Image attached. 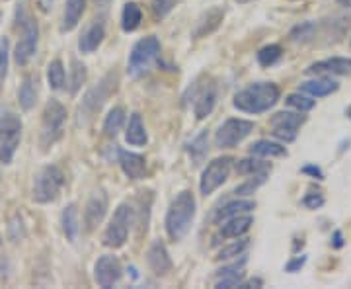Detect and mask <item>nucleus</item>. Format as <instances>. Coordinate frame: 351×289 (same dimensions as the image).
I'll return each mask as SVG.
<instances>
[{"instance_id":"obj_1","label":"nucleus","mask_w":351,"mask_h":289,"mask_svg":"<svg viewBox=\"0 0 351 289\" xmlns=\"http://www.w3.org/2000/svg\"><path fill=\"white\" fill-rule=\"evenodd\" d=\"M193 219H195V198L191 192L184 189L170 203V209H168L166 221H164L170 240L184 239L193 225Z\"/></svg>"},{"instance_id":"obj_2","label":"nucleus","mask_w":351,"mask_h":289,"mask_svg":"<svg viewBox=\"0 0 351 289\" xmlns=\"http://www.w3.org/2000/svg\"><path fill=\"white\" fill-rule=\"evenodd\" d=\"M279 89L274 82H256L234 96V108L244 113H265L279 102Z\"/></svg>"},{"instance_id":"obj_3","label":"nucleus","mask_w":351,"mask_h":289,"mask_svg":"<svg viewBox=\"0 0 351 289\" xmlns=\"http://www.w3.org/2000/svg\"><path fill=\"white\" fill-rule=\"evenodd\" d=\"M115 86H117V75L115 73H108L96 86H92V89L88 90L86 96L82 98L80 106H78V112H76L78 126H86V124L92 122V117L100 112L101 106L110 98V94L115 90Z\"/></svg>"},{"instance_id":"obj_4","label":"nucleus","mask_w":351,"mask_h":289,"mask_svg":"<svg viewBox=\"0 0 351 289\" xmlns=\"http://www.w3.org/2000/svg\"><path fill=\"white\" fill-rule=\"evenodd\" d=\"M64 122H66V108L59 100H49L41 113V131H39V145L43 151L53 147L63 137Z\"/></svg>"},{"instance_id":"obj_5","label":"nucleus","mask_w":351,"mask_h":289,"mask_svg":"<svg viewBox=\"0 0 351 289\" xmlns=\"http://www.w3.org/2000/svg\"><path fill=\"white\" fill-rule=\"evenodd\" d=\"M24 124L20 115L10 110L0 113V163L10 164L16 157V151L22 141Z\"/></svg>"},{"instance_id":"obj_6","label":"nucleus","mask_w":351,"mask_h":289,"mask_svg":"<svg viewBox=\"0 0 351 289\" xmlns=\"http://www.w3.org/2000/svg\"><path fill=\"white\" fill-rule=\"evenodd\" d=\"M64 186L63 170L55 164H47L34 178L32 198L36 203H51L59 198Z\"/></svg>"},{"instance_id":"obj_7","label":"nucleus","mask_w":351,"mask_h":289,"mask_svg":"<svg viewBox=\"0 0 351 289\" xmlns=\"http://www.w3.org/2000/svg\"><path fill=\"white\" fill-rule=\"evenodd\" d=\"M158 55H160V41L154 36L138 39L137 43H135V47L131 49V55H129V63H127L129 75H145L149 71V67L156 61Z\"/></svg>"},{"instance_id":"obj_8","label":"nucleus","mask_w":351,"mask_h":289,"mask_svg":"<svg viewBox=\"0 0 351 289\" xmlns=\"http://www.w3.org/2000/svg\"><path fill=\"white\" fill-rule=\"evenodd\" d=\"M131 223H133V209H131V205L121 203L115 209L112 221H110V225L104 233V244L110 246V248H121L127 242Z\"/></svg>"},{"instance_id":"obj_9","label":"nucleus","mask_w":351,"mask_h":289,"mask_svg":"<svg viewBox=\"0 0 351 289\" xmlns=\"http://www.w3.org/2000/svg\"><path fill=\"white\" fill-rule=\"evenodd\" d=\"M254 131V124L248 119H240V117H230L226 119L223 126L219 127L217 135H215V145L219 149H234L239 143Z\"/></svg>"},{"instance_id":"obj_10","label":"nucleus","mask_w":351,"mask_h":289,"mask_svg":"<svg viewBox=\"0 0 351 289\" xmlns=\"http://www.w3.org/2000/svg\"><path fill=\"white\" fill-rule=\"evenodd\" d=\"M39 43V25L34 18H24L22 22V38L18 41L16 49H14V61L25 67L34 59Z\"/></svg>"},{"instance_id":"obj_11","label":"nucleus","mask_w":351,"mask_h":289,"mask_svg":"<svg viewBox=\"0 0 351 289\" xmlns=\"http://www.w3.org/2000/svg\"><path fill=\"white\" fill-rule=\"evenodd\" d=\"M232 168V159L230 157H223V159H215L213 163L207 164V168L203 170L199 182V189L203 196H211L215 189L221 188L228 180Z\"/></svg>"},{"instance_id":"obj_12","label":"nucleus","mask_w":351,"mask_h":289,"mask_svg":"<svg viewBox=\"0 0 351 289\" xmlns=\"http://www.w3.org/2000/svg\"><path fill=\"white\" fill-rule=\"evenodd\" d=\"M304 122H306V115H302V112H279L269 119V124L274 127V135L285 143L295 141L297 129H301Z\"/></svg>"},{"instance_id":"obj_13","label":"nucleus","mask_w":351,"mask_h":289,"mask_svg":"<svg viewBox=\"0 0 351 289\" xmlns=\"http://www.w3.org/2000/svg\"><path fill=\"white\" fill-rule=\"evenodd\" d=\"M121 276H123V268L117 260V256L104 254L98 258V262L94 266V279L100 288H112L121 279Z\"/></svg>"},{"instance_id":"obj_14","label":"nucleus","mask_w":351,"mask_h":289,"mask_svg":"<svg viewBox=\"0 0 351 289\" xmlns=\"http://www.w3.org/2000/svg\"><path fill=\"white\" fill-rule=\"evenodd\" d=\"M217 96H219V86L215 80H209L205 84H201L195 89L193 94V112L197 119H205L209 113L215 110L217 104Z\"/></svg>"},{"instance_id":"obj_15","label":"nucleus","mask_w":351,"mask_h":289,"mask_svg":"<svg viewBox=\"0 0 351 289\" xmlns=\"http://www.w3.org/2000/svg\"><path fill=\"white\" fill-rule=\"evenodd\" d=\"M108 211V196L104 192H96L84 207V227L88 233H92L96 227L100 225Z\"/></svg>"},{"instance_id":"obj_16","label":"nucleus","mask_w":351,"mask_h":289,"mask_svg":"<svg viewBox=\"0 0 351 289\" xmlns=\"http://www.w3.org/2000/svg\"><path fill=\"white\" fill-rule=\"evenodd\" d=\"M306 75H351L350 57H330L313 63L306 69Z\"/></svg>"},{"instance_id":"obj_17","label":"nucleus","mask_w":351,"mask_h":289,"mask_svg":"<svg viewBox=\"0 0 351 289\" xmlns=\"http://www.w3.org/2000/svg\"><path fill=\"white\" fill-rule=\"evenodd\" d=\"M147 262H149L151 270L156 276H166L172 270V258L166 251L164 242H160V240L152 242V246L147 252Z\"/></svg>"},{"instance_id":"obj_18","label":"nucleus","mask_w":351,"mask_h":289,"mask_svg":"<svg viewBox=\"0 0 351 289\" xmlns=\"http://www.w3.org/2000/svg\"><path fill=\"white\" fill-rule=\"evenodd\" d=\"M119 154V164H121V170L125 172V176L131 180H143L147 176V161L145 157H141L137 152L129 151H117Z\"/></svg>"},{"instance_id":"obj_19","label":"nucleus","mask_w":351,"mask_h":289,"mask_svg":"<svg viewBox=\"0 0 351 289\" xmlns=\"http://www.w3.org/2000/svg\"><path fill=\"white\" fill-rule=\"evenodd\" d=\"M106 38V25L101 20H96L88 25L84 34L78 39V49L82 53H94L101 45V41Z\"/></svg>"},{"instance_id":"obj_20","label":"nucleus","mask_w":351,"mask_h":289,"mask_svg":"<svg viewBox=\"0 0 351 289\" xmlns=\"http://www.w3.org/2000/svg\"><path fill=\"white\" fill-rule=\"evenodd\" d=\"M244 266H246V256L242 254L240 262H234L232 266H226L219 270L217 274V288H239L242 277H244Z\"/></svg>"},{"instance_id":"obj_21","label":"nucleus","mask_w":351,"mask_h":289,"mask_svg":"<svg viewBox=\"0 0 351 289\" xmlns=\"http://www.w3.org/2000/svg\"><path fill=\"white\" fill-rule=\"evenodd\" d=\"M252 223H254V219H252L248 213L230 217V219H226L225 223H223V227H221L219 237H221V239H239V237L248 233V229L252 227Z\"/></svg>"},{"instance_id":"obj_22","label":"nucleus","mask_w":351,"mask_h":289,"mask_svg":"<svg viewBox=\"0 0 351 289\" xmlns=\"http://www.w3.org/2000/svg\"><path fill=\"white\" fill-rule=\"evenodd\" d=\"M339 89V84L336 80L328 78V76H320V78H314V80H306L301 84V92L313 96V98H324L334 94Z\"/></svg>"},{"instance_id":"obj_23","label":"nucleus","mask_w":351,"mask_h":289,"mask_svg":"<svg viewBox=\"0 0 351 289\" xmlns=\"http://www.w3.org/2000/svg\"><path fill=\"white\" fill-rule=\"evenodd\" d=\"M38 100V76L27 75L24 76L20 90H18V102H20V108L24 112H29Z\"/></svg>"},{"instance_id":"obj_24","label":"nucleus","mask_w":351,"mask_h":289,"mask_svg":"<svg viewBox=\"0 0 351 289\" xmlns=\"http://www.w3.org/2000/svg\"><path fill=\"white\" fill-rule=\"evenodd\" d=\"M84 10H86V0H66L64 2L63 25H61V30L63 32H73L76 25H78V22H80Z\"/></svg>"},{"instance_id":"obj_25","label":"nucleus","mask_w":351,"mask_h":289,"mask_svg":"<svg viewBox=\"0 0 351 289\" xmlns=\"http://www.w3.org/2000/svg\"><path fill=\"white\" fill-rule=\"evenodd\" d=\"M125 141L129 145H133V147H143L149 141L147 129H145V124H143V119H141L138 113H133L131 119H129V126H127L125 131Z\"/></svg>"},{"instance_id":"obj_26","label":"nucleus","mask_w":351,"mask_h":289,"mask_svg":"<svg viewBox=\"0 0 351 289\" xmlns=\"http://www.w3.org/2000/svg\"><path fill=\"white\" fill-rule=\"evenodd\" d=\"M254 207H256V203L250 200L230 201V203H226L225 207H221V209L217 211V215H215V221H217V223H221V221H226V219L237 217V215L250 213Z\"/></svg>"},{"instance_id":"obj_27","label":"nucleus","mask_w":351,"mask_h":289,"mask_svg":"<svg viewBox=\"0 0 351 289\" xmlns=\"http://www.w3.org/2000/svg\"><path fill=\"white\" fill-rule=\"evenodd\" d=\"M61 225H63V233L66 240H76L78 233H80V221H78V209L75 203L66 205L61 215Z\"/></svg>"},{"instance_id":"obj_28","label":"nucleus","mask_w":351,"mask_h":289,"mask_svg":"<svg viewBox=\"0 0 351 289\" xmlns=\"http://www.w3.org/2000/svg\"><path fill=\"white\" fill-rule=\"evenodd\" d=\"M250 154L256 157H265V159H274V157H285L287 151L281 143L269 141V139H260L250 145Z\"/></svg>"},{"instance_id":"obj_29","label":"nucleus","mask_w":351,"mask_h":289,"mask_svg":"<svg viewBox=\"0 0 351 289\" xmlns=\"http://www.w3.org/2000/svg\"><path fill=\"white\" fill-rule=\"evenodd\" d=\"M125 108H121V106L112 108L106 115V119H104V133L108 137H115L121 131V127L125 126Z\"/></svg>"},{"instance_id":"obj_30","label":"nucleus","mask_w":351,"mask_h":289,"mask_svg":"<svg viewBox=\"0 0 351 289\" xmlns=\"http://www.w3.org/2000/svg\"><path fill=\"white\" fill-rule=\"evenodd\" d=\"M143 22V10L138 6L137 2H127L125 8H123V14H121V27L123 32H135L138 25Z\"/></svg>"},{"instance_id":"obj_31","label":"nucleus","mask_w":351,"mask_h":289,"mask_svg":"<svg viewBox=\"0 0 351 289\" xmlns=\"http://www.w3.org/2000/svg\"><path fill=\"white\" fill-rule=\"evenodd\" d=\"M47 82L51 90H63L66 82V73H64V65L61 59H55L47 65Z\"/></svg>"},{"instance_id":"obj_32","label":"nucleus","mask_w":351,"mask_h":289,"mask_svg":"<svg viewBox=\"0 0 351 289\" xmlns=\"http://www.w3.org/2000/svg\"><path fill=\"white\" fill-rule=\"evenodd\" d=\"M188 151L193 163H203V159L207 157V151H209V133L207 131H201L199 135L189 143Z\"/></svg>"},{"instance_id":"obj_33","label":"nucleus","mask_w":351,"mask_h":289,"mask_svg":"<svg viewBox=\"0 0 351 289\" xmlns=\"http://www.w3.org/2000/svg\"><path fill=\"white\" fill-rule=\"evenodd\" d=\"M237 172L242 176H256V174H267L269 164L258 161V159H244L237 163Z\"/></svg>"},{"instance_id":"obj_34","label":"nucleus","mask_w":351,"mask_h":289,"mask_svg":"<svg viewBox=\"0 0 351 289\" xmlns=\"http://www.w3.org/2000/svg\"><path fill=\"white\" fill-rule=\"evenodd\" d=\"M287 106L289 108H293V110H297V112H311L314 106H316V102L313 100V96H306V94H301V92H295V94H289L287 96Z\"/></svg>"},{"instance_id":"obj_35","label":"nucleus","mask_w":351,"mask_h":289,"mask_svg":"<svg viewBox=\"0 0 351 289\" xmlns=\"http://www.w3.org/2000/svg\"><path fill=\"white\" fill-rule=\"evenodd\" d=\"M86 80V67L78 59L71 61V94H76Z\"/></svg>"},{"instance_id":"obj_36","label":"nucleus","mask_w":351,"mask_h":289,"mask_svg":"<svg viewBox=\"0 0 351 289\" xmlns=\"http://www.w3.org/2000/svg\"><path fill=\"white\" fill-rule=\"evenodd\" d=\"M281 55H283V49L279 45H276V43L265 45V47L258 51V63L262 65V67H271V65H276L281 59Z\"/></svg>"},{"instance_id":"obj_37","label":"nucleus","mask_w":351,"mask_h":289,"mask_svg":"<svg viewBox=\"0 0 351 289\" xmlns=\"http://www.w3.org/2000/svg\"><path fill=\"white\" fill-rule=\"evenodd\" d=\"M248 240L242 239V240H234L232 244H228V246H223L221 251H219V260H228V258H237V256H242L244 251L248 248Z\"/></svg>"},{"instance_id":"obj_38","label":"nucleus","mask_w":351,"mask_h":289,"mask_svg":"<svg viewBox=\"0 0 351 289\" xmlns=\"http://www.w3.org/2000/svg\"><path fill=\"white\" fill-rule=\"evenodd\" d=\"M8 59H10V41L8 38L0 39V84L8 75Z\"/></svg>"},{"instance_id":"obj_39","label":"nucleus","mask_w":351,"mask_h":289,"mask_svg":"<svg viewBox=\"0 0 351 289\" xmlns=\"http://www.w3.org/2000/svg\"><path fill=\"white\" fill-rule=\"evenodd\" d=\"M265 178H267V174H256V176L250 178L246 184H242V186H239V188L234 189V194H237V196H250V194H254L256 189L262 186L263 182H265Z\"/></svg>"},{"instance_id":"obj_40","label":"nucleus","mask_w":351,"mask_h":289,"mask_svg":"<svg viewBox=\"0 0 351 289\" xmlns=\"http://www.w3.org/2000/svg\"><path fill=\"white\" fill-rule=\"evenodd\" d=\"M314 34V24L311 22H304V24L297 25L293 32H291V39L293 41H306V39L313 38Z\"/></svg>"},{"instance_id":"obj_41","label":"nucleus","mask_w":351,"mask_h":289,"mask_svg":"<svg viewBox=\"0 0 351 289\" xmlns=\"http://www.w3.org/2000/svg\"><path fill=\"white\" fill-rule=\"evenodd\" d=\"M152 2V12L156 14L158 18H164L166 14L172 10L174 0H151Z\"/></svg>"},{"instance_id":"obj_42","label":"nucleus","mask_w":351,"mask_h":289,"mask_svg":"<svg viewBox=\"0 0 351 289\" xmlns=\"http://www.w3.org/2000/svg\"><path fill=\"white\" fill-rule=\"evenodd\" d=\"M302 205H304V207H308V209H318V207H322V205H324V196H322V194H318V192H316V194H306V196H304V200H302Z\"/></svg>"},{"instance_id":"obj_43","label":"nucleus","mask_w":351,"mask_h":289,"mask_svg":"<svg viewBox=\"0 0 351 289\" xmlns=\"http://www.w3.org/2000/svg\"><path fill=\"white\" fill-rule=\"evenodd\" d=\"M306 262V256H297V258H293L287 266H285V270H287L289 274H295V272H299L302 266Z\"/></svg>"},{"instance_id":"obj_44","label":"nucleus","mask_w":351,"mask_h":289,"mask_svg":"<svg viewBox=\"0 0 351 289\" xmlns=\"http://www.w3.org/2000/svg\"><path fill=\"white\" fill-rule=\"evenodd\" d=\"M302 172L308 174V176L316 178V180H322V178H324V172H322L318 166H314V164H306V166L302 168Z\"/></svg>"},{"instance_id":"obj_45","label":"nucleus","mask_w":351,"mask_h":289,"mask_svg":"<svg viewBox=\"0 0 351 289\" xmlns=\"http://www.w3.org/2000/svg\"><path fill=\"white\" fill-rule=\"evenodd\" d=\"M332 244H334L336 248H341V246H343V237H341V233H339V231L334 233V242H332Z\"/></svg>"},{"instance_id":"obj_46","label":"nucleus","mask_w":351,"mask_h":289,"mask_svg":"<svg viewBox=\"0 0 351 289\" xmlns=\"http://www.w3.org/2000/svg\"><path fill=\"white\" fill-rule=\"evenodd\" d=\"M339 6H346V8H351V0H338Z\"/></svg>"},{"instance_id":"obj_47","label":"nucleus","mask_w":351,"mask_h":289,"mask_svg":"<svg viewBox=\"0 0 351 289\" xmlns=\"http://www.w3.org/2000/svg\"><path fill=\"white\" fill-rule=\"evenodd\" d=\"M96 4H106V2H110V0H94Z\"/></svg>"},{"instance_id":"obj_48","label":"nucleus","mask_w":351,"mask_h":289,"mask_svg":"<svg viewBox=\"0 0 351 289\" xmlns=\"http://www.w3.org/2000/svg\"><path fill=\"white\" fill-rule=\"evenodd\" d=\"M237 2H240V4H246V2H250V0H237Z\"/></svg>"},{"instance_id":"obj_49","label":"nucleus","mask_w":351,"mask_h":289,"mask_svg":"<svg viewBox=\"0 0 351 289\" xmlns=\"http://www.w3.org/2000/svg\"><path fill=\"white\" fill-rule=\"evenodd\" d=\"M348 117H350V119H351V108H350V110H348Z\"/></svg>"}]
</instances>
